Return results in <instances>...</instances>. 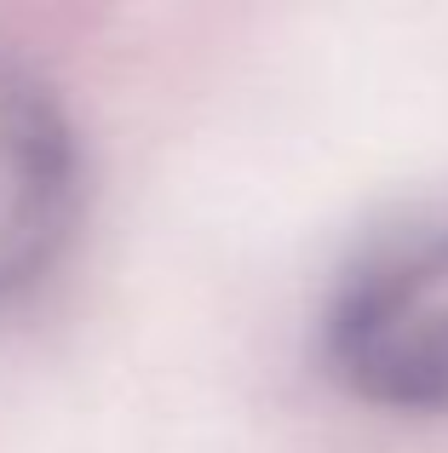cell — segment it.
<instances>
[{
    "label": "cell",
    "instance_id": "7a4b0ae2",
    "mask_svg": "<svg viewBox=\"0 0 448 453\" xmlns=\"http://www.w3.org/2000/svg\"><path fill=\"white\" fill-rule=\"evenodd\" d=\"M87 161L64 98L18 58H0V304L52 281L81 230Z\"/></svg>",
    "mask_w": 448,
    "mask_h": 453
},
{
    "label": "cell",
    "instance_id": "6da1fadb",
    "mask_svg": "<svg viewBox=\"0 0 448 453\" xmlns=\"http://www.w3.org/2000/svg\"><path fill=\"white\" fill-rule=\"evenodd\" d=\"M322 367L380 413H448V207L403 212L339 265L316 321Z\"/></svg>",
    "mask_w": 448,
    "mask_h": 453
}]
</instances>
